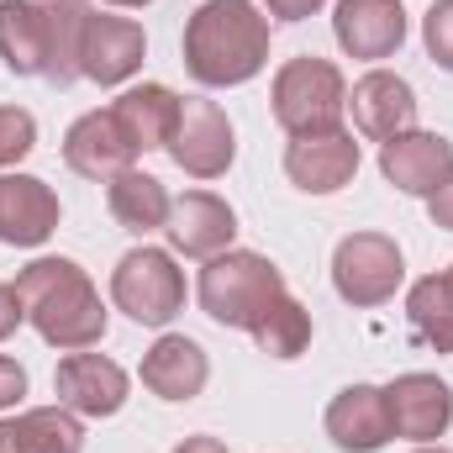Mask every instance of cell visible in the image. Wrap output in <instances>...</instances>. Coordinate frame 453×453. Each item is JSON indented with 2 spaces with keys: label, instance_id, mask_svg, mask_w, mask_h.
I'll use <instances>...</instances> for the list:
<instances>
[{
  "label": "cell",
  "instance_id": "1",
  "mask_svg": "<svg viewBox=\"0 0 453 453\" xmlns=\"http://www.w3.org/2000/svg\"><path fill=\"white\" fill-rule=\"evenodd\" d=\"M269 64V16L253 0H206L185 21V69L201 85H248Z\"/></svg>",
  "mask_w": 453,
  "mask_h": 453
},
{
  "label": "cell",
  "instance_id": "2",
  "mask_svg": "<svg viewBox=\"0 0 453 453\" xmlns=\"http://www.w3.org/2000/svg\"><path fill=\"white\" fill-rule=\"evenodd\" d=\"M16 296L37 338L53 348H96L106 338V306L90 285V274L74 258H37L16 274Z\"/></svg>",
  "mask_w": 453,
  "mask_h": 453
},
{
  "label": "cell",
  "instance_id": "3",
  "mask_svg": "<svg viewBox=\"0 0 453 453\" xmlns=\"http://www.w3.org/2000/svg\"><path fill=\"white\" fill-rule=\"evenodd\" d=\"M80 0H0V58L11 74H37L53 85L80 80V32H85Z\"/></svg>",
  "mask_w": 453,
  "mask_h": 453
},
{
  "label": "cell",
  "instance_id": "4",
  "mask_svg": "<svg viewBox=\"0 0 453 453\" xmlns=\"http://www.w3.org/2000/svg\"><path fill=\"white\" fill-rule=\"evenodd\" d=\"M285 296V274L264 258V253H248V248H226L217 258H206L201 269V306L211 322L237 327V333H253L258 317Z\"/></svg>",
  "mask_w": 453,
  "mask_h": 453
},
{
  "label": "cell",
  "instance_id": "5",
  "mask_svg": "<svg viewBox=\"0 0 453 453\" xmlns=\"http://www.w3.org/2000/svg\"><path fill=\"white\" fill-rule=\"evenodd\" d=\"M342 111H348V85L327 58H290L274 74V121L290 137L338 132Z\"/></svg>",
  "mask_w": 453,
  "mask_h": 453
},
{
  "label": "cell",
  "instance_id": "6",
  "mask_svg": "<svg viewBox=\"0 0 453 453\" xmlns=\"http://www.w3.org/2000/svg\"><path fill=\"white\" fill-rule=\"evenodd\" d=\"M111 301L142 327H169L185 306V274L164 248H132L111 274Z\"/></svg>",
  "mask_w": 453,
  "mask_h": 453
},
{
  "label": "cell",
  "instance_id": "7",
  "mask_svg": "<svg viewBox=\"0 0 453 453\" xmlns=\"http://www.w3.org/2000/svg\"><path fill=\"white\" fill-rule=\"evenodd\" d=\"M401 280H406V264L385 232H353L333 253V285L348 306H385Z\"/></svg>",
  "mask_w": 453,
  "mask_h": 453
},
{
  "label": "cell",
  "instance_id": "8",
  "mask_svg": "<svg viewBox=\"0 0 453 453\" xmlns=\"http://www.w3.org/2000/svg\"><path fill=\"white\" fill-rule=\"evenodd\" d=\"M232 153H237V142H232V121L222 106L201 101V96L180 101L174 132H169V158L196 180H217V174H226Z\"/></svg>",
  "mask_w": 453,
  "mask_h": 453
},
{
  "label": "cell",
  "instance_id": "9",
  "mask_svg": "<svg viewBox=\"0 0 453 453\" xmlns=\"http://www.w3.org/2000/svg\"><path fill=\"white\" fill-rule=\"evenodd\" d=\"M142 53H148V37L137 21L127 16H101L90 11L85 16V32H80V74L96 80V85H121L142 69Z\"/></svg>",
  "mask_w": 453,
  "mask_h": 453
},
{
  "label": "cell",
  "instance_id": "10",
  "mask_svg": "<svg viewBox=\"0 0 453 453\" xmlns=\"http://www.w3.org/2000/svg\"><path fill=\"white\" fill-rule=\"evenodd\" d=\"M53 390H58V406H69L80 417H116L127 406V369L80 348V353L58 358Z\"/></svg>",
  "mask_w": 453,
  "mask_h": 453
},
{
  "label": "cell",
  "instance_id": "11",
  "mask_svg": "<svg viewBox=\"0 0 453 453\" xmlns=\"http://www.w3.org/2000/svg\"><path fill=\"white\" fill-rule=\"evenodd\" d=\"M385 411H390V433L411 438V443H433L443 438L453 422V390L438 374H401L395 385H385Z\"/></svg>",
  "mask_w": 453,
  "mask_h": 453
},
{
  "label": "cell",
  "instance_id": "12",
  "mask_svg": "<svg viewBox=\"0 0 453 453\" xmlns=\"http://www.w3.org/2000/svg\"><path fill=\"white\" fill-rule=\"evenodd\" d=\"M453 169V142L438 132H401L380 148V174L406 196H433Z\"/></svg>",
  "mask_w": 453,
  "mask_h": 453
},
{
  "label": "cell",
  "instance_id": "13",
  "mask_svg": "<svg viewBox=\"0 0 453 453\" xmlns=\"http://www.w3.org/2000/svg\"><path fill=\"white\" fill-rule=\"evenodd\" d=\"M285 174L306 190V196H333L358 174V142L353 132H322V137H296L285 148Z\"/></svg>",
  "mask_w": 453,
  "mask_h": 453
},
{
  "label": "cell",
  "instance_id": "14",
  "mask_svg": "<svg viewBox=\"0 0 453 453\" xmlns=\"http://www.w3.org/2000/svg\"><path fill=\"white\" fill-rule=\"evenodd\" d=\"M333 32L348 58H390L406 42V11L401 0H338Z\"/></svg>",
  "mask_w": 453,
  "mask_h": 453
},
{
  "label": "cell",
  "instance_id": "15",
  "mask_svg": "<svg viewBox=\"0 0 453 453\" xmlns=\"http://www.w3.org/2000/svg\"><path fill=\"white\" fill-rule=\"evenodd\" d=\"M169 242L185 253V258H217L232 248V237H237V217H232V206L217 201V196H206V190H190V196H180V201H169Z\"/></svg>",
  "mask_w": 453,
  "mask_h": 453
},
{
  "label": "cell",
  "instance_id": "16",
  "mask_svg": "<svg viewBox=\"0 0 453 453\" xmlns=\"http://www.w3.org/2000/svg\"><path fill=\"white\" fill-rule=\"evenodd\" d=\"M58 232V196L32 174H0V242L37 248Z\"/></svg>",
  "mask_w": 453,
  "mask_h": 453
},
{
  "label": "cell",
  "instance_id": "17",
  "mask_svg": "<svg viewBox=\"0 0 453 453\" xmlns=\"http://www.w3.org/2000/svg\"><path fill=\"white\" fill-rule=\"evenodd\" d=\"M348 106H353V127H358L364 137H374V142H390V137L411 132V121H417V96H411V85H406L401 74H390V69L364 74V80L353 85Z\"/></svg>",
  "mask_w": 453,
  "mask_h": 453
},
{
  "label": "cell",
  "instance_id": "18",
  "mask_svg": "<svg viewBox=\"0 0 453 453\" xmlns=\"http://www.w3.org/2000/svg\"><path fill=\"white\" fill-rule=\"evenodd\" d=\"M132 158H137V148L127 142V132L116 127L111 111L80 116L64 137V164L85 180H116L121 169H132Z\"/></svg>",
  "mask_w": 453,
  "mask_h": 453
},
{
  "label": "cell",
  "instance_id": "19",
  "mask_svg": "<svg viewBox=\"0 0 453 453\" xmlns=\"http://www.w3.org/2000/svg\"><path fill=\"white\" fill-rule=\"evenodd\" d=\"M327 438L342 453H374L385 449L395 433H390V411H385V390L374 385H348L333 395L327 406Z\"/></svg>",
  "mask_w": 453,
  "mask_h": 453
},
{
  "label": "cell",
  "instance_id": "20",
  "mask_svg": "<svg viewBox=\"0 0 453 453\" xmlns=\"http://www.w3.org/2000/svg\"><path fill=\"white\" fill-rule=\"evenodd\" d=\"M206 374H211V364H206L196 338L169 333V338H158L142 353V385L153 395H164V401H196L206 390Z\"/></svg>",
  "mask_w": 453,
  "mask_h": 453
},
{
  "label": "cell",
  "instance_id": "21",
  "mask_svg": "<svg viewBox=\"0 0 453 453\" xmlns=\"http://www.w3.org/2000/svg\"><path fill=\"white\" fill-rule=\"evenodd\" d=\"M111 116L137 153H153V148H169V132H174V116H180V96L169 85H137V90L116 96Z\"/></svg>",
  "mask_w": 453,
  "mask_h": 453
},
{
  "label": "cell",
  "instance_id": "22",
  "mask_svg": "<svg viewBox=\"0 0 453 453\" xmlns=\"http://www.w3.org/2000/svg\"><path fill=\"white\" fill-rule=\"evenodd\" d=\"M0 453H85V427L69 406L21 411L16 422H0Z\"/></svg>",
  "mask_w": 453,
  "mask_h": 453
},
{
  "label": "cell",
  "instance_id": "23",
  "mask_svg": "<svg viewBox=\"0 0 453 453\" xmlns=\"http://www.w3.org/2000/svg\"><path fill=\"white\" fill-rule=\"evenodd\" d=\"M106 206H111V217L127 232H158V226L169 222V196L142 169H121L116 174L111 185H106Z\"/></svg>",
  "mask_w": 453,
  "mask_h": 453
},
{
  "label": "cell",
  "instance_id": "24",
  "mask_svg": "<svg viewBox=\"0 0 453 453\" xmlns=\"http://www.w3.org/2000/svg\"><path fill=\"white\" fill-rule=\"evenodd\" d=\"M406 317H411L417 342H427V348H438V353H453V290H449L443 274H427V280L411 285Z\"/></svg>",
  "mask_w": 453,
  "mask_h": 453
},
{
  "label": "cell",
  "instance_id": "25",
  "mask_svg": "<svg viewBox=\"0 0 453 453\" xmlns=\"http://www.w3.org/2000/svg\"><path fill=\"white\" fill-rule=\"evenodd\" d=\"M253 342H258L269 358H301L306 342H311V311H306L296 296H280V301L258 317Z\"/></svg>",
  "mask_w": 453,
  "mask_h": 453
},
{
  "label": "cell",
  "instance_id": "26",
  "mask_svg": "<svg viewBox=\"0 0 453 453\" xmlns=\"http://www.w3.org/2000/svg\"><path fill=\"white\" fill-rule=\"evenodd\" d=\"M32 148H37V121H32V111L0 106V169L5 164H21Z\"/></svg>",
  "mask_w": 453,
  "mask_h": 453
},
{
  "label": "cell",
  "instance_id": "27",
  "mask_svg": "<svg viewBox=\"0 0 453 453\" xmlns=\"http://www.w3.org/2000/svg\"><path fill=\"white\" fill-rule=\"evenodd\" d=\"M422 37H427L433 64L453 74V0H433V11L422 16Z\"/></svg>",
  "mask_w": 453,
  "mask_h": 453
},
{
  "label": "cell",
  "instance_id": "28",
  "mask_svg": "<svg viewBox=\"0 0 453 453\" xmlns=\"http://www.w3.org/2000/svg\"><path fill=\"white\" fill-rule=\"evenodd\" d=\"M21 395H27V369H21L16 358H0V411L16 406Z\"/></svg>",
  "mask_w": 453,
  "mask_h": 453
},
{
  "label": "cell",
  "instance_id": "29",
  "mask_svg": "<svg viewBox=\"0 0 453 453\" xmlns=\"http://www.w3.org/2000/svg\"><path fill=\"white\" fill-rule=\"evenodd\" d=\"M21 322H27V311H21V296H16V285H0V338H11Z\"/></svg>",
  "mask_w": 453,
  "mask_h": 453
},
{
  "label": "cell",
  "instance_id": "30",
  "mask_svg": "<svg viewBox=\"0 0 453 453\" xmlns=\"http://www.w3.org/2000/svg\"><path fill=\"white\" fill-rule=\"evenodd\" d=\"M269 5V16H280V21H306V16H317L327 0H264Z\"/></svg>",
  "mask_w": 453,
  "mask_h": 453
},
{
  "label": "cell",
  "instance_id": "31",
  "mask_svg": "<svg viewBox=\"0 0 453 453\" xmlns=\"http://www.w3.org/2000/svg\"><path fill=\"white\" fill-rule=\"evenodd\" d=\"M427 211H433V222H438V226H449V232H453V169H449V180L427 196Z\"/></svg>",
  "mask_w": 453,
  "mask_h": 453
},
{
  "label": "cell",
  "instance_id": "32",
  "mask_svg": "<svg viewBox=\"0 0 453 453\" xmlns=\"http://www.w3.org/2000/svg\"><path fill=\"white\" fill-rule=\"evenodd\" d=\"M174 453H226V449L217 443V438H185Z\"/></svg>",
  "mask_w": 453,
  "mask_h": 453
},
{
  "label": "cell",
  "instance_id": "33",
  "mask_svg": "<svg viewBox=\"0 0 453 453\" xmlns=\"http://www.w3.org/2000/svg\"><path fill=\"white\" fill-rule=\"evenodd\" d=\"M106 5H148V0H106Z\"/></svg>",
  "mask_w": 453,
  "mask_h": 453
},
{
  "label": "cell",
  "instance_id": "34",
  "mask_svg": "<svg viewBox=\"0 0 453 453\" xmlns=\"http://www.w3.org/2000/svg\"><path fill=\"white\" fill-rule=\"evenodd\" d=\"M443 280H449V290H453V269H443Z\"/></svg>",
  "mask_w": 453,
  "mask_h": 453
},
{
  "label": "cell",
  "instance_id": "35",
  "mask_svg": "<svg viewBox=\"0 0 453 453\" xmlns=\"http://www.w3.org/2000/svg\"><path fill=\"white\" fill-rule=\"evenodd\" d=\"M417 453H449V449H417Z\"/></svg>",
  "mask_w": 453,
  "mask_h": 453
},
{
  "label": "cell",
  "instance_id": "36",
  "mask_svg": "<svg viewBox=\"0 0 453 453\" xmlns=\"http://www.w3.org/2000/svg\"><path fill=\"white\" fill-rule=\"evenodd\" d=\"M53 5H58V0H53Z\"/></svg>",
  "mask_w": 453,
  "mask_h": 453
}]
</instances>
